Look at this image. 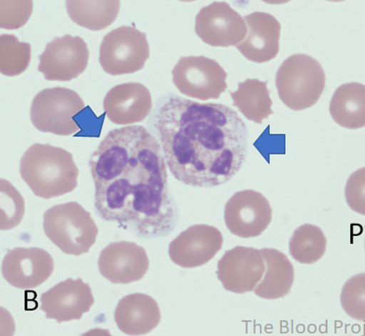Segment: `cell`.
I'll list each match as a JSON object with an SVG mask.
<instances>
[{
    "instance_id": "cell-18",
    "label": "cell",
    "mask_w": 365,
    "mask_h": 336,
    "mask_svg": "<svg viewBox=\"0 0 365 336\" xmlns=\"http://www.w3.org/2000/svg\"><path fill=\"white\" fill-rule=\"evenodd\" d=\"M103 105L110 121L125 126L143 123L153 108V98L145 85L128 83L110 88Z\"/></svg>"
},
{
    "instance_id": "cell-9",
    "label": "cell",
    "mask_w": 365,
    "mask_h": 336,
    "mask_svg": "<svg viewBox=\"0 0 365 336\" xmlns=\"http://www.w3.org/2000/svg\"><path fill=\"white\" fill-rule=\"evenodd\" d=\"M225 223L240 238H257L267 230L272 220L270 203L260 192L238 191L225 206Z\"/></svg>"
},
{
    "instance_id": "cell-2",
    "label": "cell",
    "mask_w": 365,
    "mask_h": 336,
    "mask_svg": "<svg viewBox=\"0 0 365 336\" xmlns=\"http://www.w3.org/2000/svg\"><path fill=\"white\" fill-rule=\"evenodd\" d=\"M153 121L172 175L186 185H222L245 164L248 128L230 107L173 96Z\"/></svg>"
},
{
    "instance_id": "cell-12",
    "label": "cell",
    "mask_w": 365,
    "mask_h": 336,
    "mask_svg": "<svg viewBox=\"0 0 365 336\" xmlns=\"http://www.w3.org/2000/svg\"><path fill=\"white\" fill-rule=\"evenodd\" d=\"M264 272L265 263L260 250L235 246L220 258L217 276L225 290L242 295L255 289Z\"/></svg>"
},
{
    "instance_id": "cell-6",
    "label": "cell",
    "mask_w": 365,
    "mask_h": 336,
    "mask_svg": "<svg viewBox=\"0 0 365 336\" xmlns=\"http://www.w3.org/2000/svg\"><path fill=\"white\" fill-rule=\"evenodd\" d=\"M86 109V104L75 91L56 87L40 91L33 99L31 119L43 133L66 136L81 131L75 117Z\"/></svg>"
},
{
    "instance_id": "cell-14",
    "label": "cell",
    "mask_w": 365,
    "mask_h": 336,
    "mask_svg": "<svg viewBox=\"0 0 365 336\" xmlns=\"http://www.w3.org/2000/svg\"><path fill=\"white\" fill-rule=\"evenodd\" d=\"M54 260L46 250L16 248L9 250L2 261L4 279L20 290H32L42 285L54 271Z\"/></svg>"
},
{
    "instance_id": "cell-19",
    "label": "cell",
    "mask_w": 365,
    "mask_h": 336,
    "mask_svg": "<svg viewBox=\"0 0 365 336\" xmlns=\"http://www.w3.org/2000/svg\"><path fill=\"white\" fill-rule=\"evenodd\" d=\"M114 320L118 328L125 335H145L153 331L160 323V306L149 295L130 294L118 302Z\"/></svg>"
},
{
    "instance_id": "cell-4",
    "label": "cell",
    "mask_w": 365,
    "mask_h": 336,
    "mask_svg": "<svg viewBox=\"0 0 365 336\" xmlns=\"http://www.w3.org/2000/svg\"><path fill=\"white\" fill-rule=\"evenodd\" d=\"M43 227L44 234L62 253L76 257L90 252L98 235L91 213L77 202L48 209Z\"/></svg>"
},
{
    "instance_id": "cell-24",
    "label": "cell",
    "mask_w": 365,
    "mask_h": 336,
    "mask_svg": "<svg viewBox=\"0 0 365 336\" xmlns=\"http://www.w3.org/2000/svg\"><path fill=\"white\" fill-rule=\"evenodd\" d=\"M327 240L322 228L312 224L302 225L289 241L291 257L298 263L312 265L324 257Z\"/></svg>"
},
{
    "instance_id": "cell-3",
    "label": "cell",
    "mask_w": 365,
    "mask_h": 336,
    "mask_svg": "<svg viewBox=\"0 0 365 336\" xmlns=\"http://www.w3.org/2000/svg\"><path fill=\"white\" fill-rule=\"evenodd\" d=\"M22 180L36 197L51 199L71 193L78 185L79 169L69 151L35 143L20 162Z\"/></svg>"
},
{
    "instance_id": "cell-5",
    "label": "cell",
    "mask_w": 365,
    "mask_h": 336,
    "mask_svg": "<svg viewBox=\"0 0 365 336\" xmlns=\"http://www.w3.org/2000/svg\"><path fill=\"white\" fill-rule=\"evenodd\" d=\"M275 83L283 104L291 110L302 111L319 101L326 87V73L314 58L294 54L279 66Z\"/></svg>"
},
{
    "instance_id": "cell-7",
    "label": "cell",
    "mask_w": 365,
    "mask_h": 336,
    "mask_svg": "<svg viewBox=\"0 0 365 336\" xmlns=\"http://www.w3.org/2000/svg\"><path fill=\"white\" fill-rule=\"evenodd\" d=\"M150 57L145 33L121 26L104 36L99 49V63L108 75L116 76L140 71Z\"/></svg>"
},
{
    "instance_id": "cell-26",
    "label": "cell",
    "mask_w": 365,
    "mask_h": 336,
    "mask_svg": "<svg viewBox=\"0 0 365 336\" xmlns=\"http://www.w3.org/2000/svg\"><path fill=\"white\" fill-rule=\"evenodd\" d=\"M1 209L0 230H10L19 226L25 213V202L22 195L9 180L1 179Z\"/></svg>"
},
{
    "instance_id": "cell-20",
    "label": "cell",
    "mask_w": 365,
    "mask_h": 336,
    "mask_svg": "<svg viewBox=\"0 0 365 336\" xmlns=\"http://www.w3.org/2000/svg\"><path fill=\"white\" fill-rule=\"evenodd\" d=\"M265 263L263 278L254 289L258 297L275 300L290 293L294 282V269L289 258L275 249L260 250Z\"/></svg>"
},
{
    "instance_id": "cell-16",
    "label": "cell",
    "mask_w": 365,
    "mask_h": 336,
    "mask_svg": "<svg viewBox=\"0 0 365 336\" xmlns=\"http://www.w3.org/2000/svg\"><path fill=\"white\" fill-rule=\"evenodd\" d=\"M98 270L105 279L113 284L139 282L149 270L148 255L135 243H110L99 256Z\"/></svg>"
},
{
    "instance_id": "cell-28",
    "label": "cell",
    "mask_w": 365,
    "mask_h": 336,
    "mask_svg": "<svg viewBox=\"0 0 365 336\" xmlns=\"http://www.w3.org/2000/svg\"><path fill=\"white\" fill-rule=\"evenodd\" d=\"M33 10L32 1H0V26L18 29L27 24Z\"/></svg>"
},
{
    "instance_id": "cell-23",
    "label": "cell",
    "mask_w": 365,
    "mask_h": 336,
    "mask_svg": "<svg viewBox=\"0 0 365 336\" xmlns=\"http://www.w3.org/2000/svg\"><path fill=\"white\" fill-rule=\"evenodd\" d=\"M66 6L69 17L75 24L92 31H99L109 27L116 20L120 2L118 0H68Z\"/></svg>"
},
{
    "instance_id": "cell-17",
    "label": "cell",
    "mask_w": 365,
    "mask_h": 336,
    "mask_svg": "<svg viewBox=\"0 0 365 336\" xmlns=\"http://www.w3.org/2000/svg\"><path fill=\"white\" fill-rule=\"evenodd\" d=\"M247 32L245 39L237 46L247 60L265 63L279 54L282 25L272 14L255 12L243 17Z\"/></svg>"
},
{
    "instance_id": "cell-10",
    "label": "cell",
    "mask_w": 365,
    "mask_h": 336,
    "mask_svg": "<svg viewBox=\"0 0 365 336\" xmlns=\"http://www.w3.org/2000/svg\"><path fill=\"white\" fill-rule=\"evenodd\" d=\"M90 51L80 36L66 35L48 43L39 55L38 71L47 81L69 82L86 71Z\"/></svg>"
},
{
    "instance_id": "cell-29",
    "label": "cell",
    "mask_w": 365,
    "mask_h": 336,
    "mask_svg": "<svg viewBox=\"0 0 365 336\" xmlns=\"http://www.w3.org/2000/svg\"><path fill=\"white\" fill-rule=\"evenodd\" d=\"M349 208L364 214V168L357 170L349 177L345 190Z\"/></svg>"
},
{
    "instance_id": "cell-21",
    "label": "cell",
    "mask_w": 365,
    "mask_h": 336,
    "mask_svg": "<svg viewBox=\"0 0 365 336\" xmlns=\"http://www.w3.org/2000/svg\"><path fill=\"white\" fill-rule=\"evenodd\" d=\"M329 112L342 128L359 129L365 125V87L363 83L342 84L335 91Z\"/></svg>"
},
{
    "instance_id": "cell-27",
    "label": "cell",
    "mask_w": 365,
    "mask_h": 336,
    "mask_svg": "<svg viewBox=\"0 0 365 336\" xmlns=\"http://www.w3.org/2000/svg\"><path fill=\"white\" fill-rule=\"evenodd\" d=\"M344 312L356 320H364V273L350 278L345 283L341 295Z\"/></svg>"
},
{
    "instance_id": "cell-22",
    "label": "cell",
    "mask_w": 365,
    "mask_h": 336,
    "mask_svg": "<svg viewBox=\"0 0 365 336\" xmlns=\"http://www.w3.org/2000/svg\"><path fill=\"white\" fill-rule=\"evenodd\" d=\"M268 81L262 82L258 79H248L238 83V90L230 91V96L240 113L246 119L257 124L263 123L264 120L274 113Z\"/></svg>"
},
{
    "instance_id": "cell-15",
    "label": "cell",
    "mask_w": 365,
    "mask_h": 336,
    "mask_svg": "<svg viewBox=\"0 0 365 336\" xmlns=\"http://www.w3.org/2000/svg\"><path fill=\"white\" fill-rule=\"evenodd\" d=\"M91 287L81 278L66 279L41 295L40 308L58 323L82 319L94 304Z\"/></svg>"
},
{
    "instance_id": "cell-25",
    "label": "cell",
    "mask_w": 365,
    "mask_h": 336,
    "mask_svg": "<svg viewBox=\"0 0 365 336\" xmlns=\"http://www.w3.org/2000/svg\"><path fill=\"white\" fill-rule=\"evenodd\" d=\"M31 58V44L20 42L16 36H0V72L16 76L26 71Z\"/></svg>"
},
{
    "instance_id": "cell-11",
    "label": "cell",
    "mask_w": 365,
    "mask_h": 336,
    "mask_svg": "<svg viewBox=\"0 0 365 336\" xmlns=\"http://www.w3.org/2000/svg\"><path fill=\"white\" fill-rule=\"evenodd\" d=\"M195 34L212 47L237 46L245 39L246 24L226 2H213L202 7L195 17Z\"/></svg>"
},
{
    "instance_id": "cell-8",
    "label": "cell",
    "mask_w": 365,
    "mask_h": 336,
    "mask_svg": "<svg viewBox=\"0 0 365 336\" xmlns=\"http://www.w3.org/2000/svg\"><path fill=\"white\" fill-rule=\"evenodd\" d=\"M172 75L180 93L201 101L220 98L227 88V72L219 62L205 56L180 58Z\"/></svg>"
},
{
    "instance_id": "cell-13",
    "label": "cell",
    "mask_w": 365,
    "mask_h": 336,
    "mask_svg": "<svg viewBox=\"0 0 365 336\" xmlns=\"http://www.w3.org/2000/svg\"><path fill=\"white\" fill-rule=\"evenodd\" d=\"M223 235L217 228L193 225L170 243L169 257L180 268H200L211 261L222 249Z\"/></svg>"
},
{
    "instance_id": "cell-1",
    "label": "cell",
    "mask_w": 365,
    "mask_h": 336,
    "mask_svg": "<svg viewBox=\"0 0 365 336\" xmlns=\"http://www.w3.org/2000/svg\"><path fill=\"white\" fill-rule=\"evenodd\" d=\"M95 209L138 238L175 230L178 210L168 187L167 162L158 140L143 126L110 131L91 154Z\"/></svg>"
}]
</instances>
